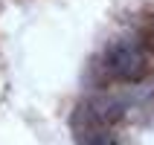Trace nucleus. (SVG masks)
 Masks as SVG:
<instances>
[{
    "label": "nucleus",
    "mask_w": 154,
    "mask_h": 145,
    "mask_svg": "<svg viewBox=\"0 0 154 145\" xmlns=\"http://www.w3.org/2000/svg\"><path fill=\"white\" fill-rule=\"evenodd\" d=\"M102 67L122 81H137L146 76V52L140 50V44L119 38V41H111L105 47Z\"/></svg>",
    "instance_id": "f257e3e1"
},
{
    "label": "nucleus",
    "mask_w": 154,
    "mask_h": 145,
    "mask_svg": "<svg viewBox=\"0 0 154 145\" xmlns=\"http://www.w3.org/2000/svg\"><path fill=\"white\" fill-rule=\"evenodd\" d=\"M73 137H76V145H116L108 125L96 119L87 104H79L73 113Z\"/></svg>",
    "instance_id": "f03ea898"
},
{
    "label": "nucleus",
    "mask_w": 154,
    "mask_h": 145,
    "mask_svg": "<svg viewBox=\"0 0 154 145\" xmlns=\"http://www.w3.org/2000/svg\"><path fill=\"white\" fill-rule=\"evenodd\" d=\"M151 44H154V29H151Z\"/></svg>",
    "instance_id": "7ed1b4c3"
}]
</instances>
